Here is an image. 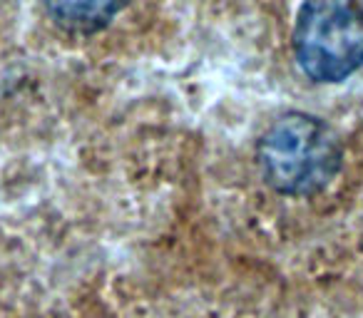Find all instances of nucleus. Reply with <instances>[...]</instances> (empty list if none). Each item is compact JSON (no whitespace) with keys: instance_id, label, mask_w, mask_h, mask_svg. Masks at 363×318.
Wrapping results in <instances>:
<instances>
[{"instance_id":"1","label":"nucleus","mask_w":363,"mask_h":318,"mask_svg":"<svg viewBox=\"0 0 363 318\" xmlns=\"http://www.w3.org/2000/svg\"><path fill=\"white\" fill-rule=\"evenodd\" d=\"M264 184L281 197L308 199L331 187L343 167L338 135L316 115L286 112L257 142Z\"/></svg>"},{"instance_id":"2","label":"nucleus","mask_w":363,"mask_h":318,"mask_svg":"<svg viewBox=\"0 0 363 318\" xmlns=\"http://www.w3.org/2000/svg\"><path fill=\"white\" fill-rule=\"evenodd\" d=\"M294 55L313 82L336 85L363 67L361 0H303L294 25Z\"/></svg>"},{"instance_id":"3","label":"nucleus","mask_w":363,"mask_h":318,"mask_svg":"<svg viewBox=\"0 0 363 318\" xmlns=\"http://www.w3.org/2000/svg\"><path fill=\"white\" fill-rule=\"evenodd\" d=\"M127 3L130 0H43L48 18L72 35H95L105 30Z\"/></svg>"}]
</instances>
